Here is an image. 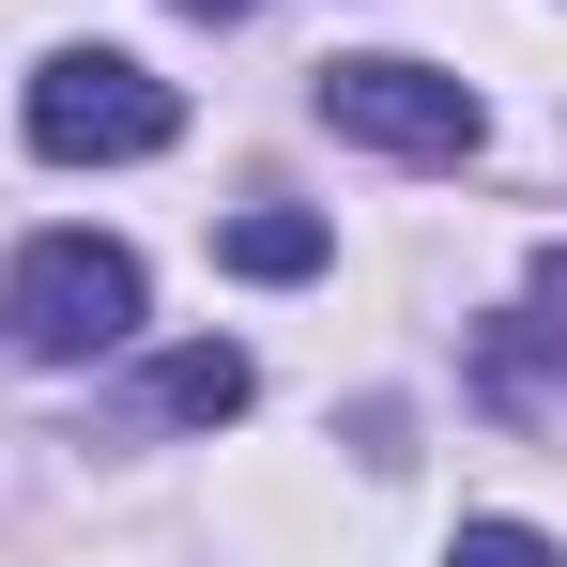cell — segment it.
<instances>
[{"label": "cell", "mask_w": 567, "mask_h": 567, "mask_svg": "<svg viewBox=\"0 0 567 567\" xmlns=\"http://www.w3.org/2000/svg\"><path fill=\"white\" fill-rule=\"evenodd\" d=\"M246 353H230V338H199V353H169V369H154V414H185V430H215V414H246Z\"/></svg>", "instance_id": "obj_5"}, {"label": "cell", "mask_w": 567, "mask_h": 567, "mask_svg": "<svg viewBox=\"0 0 567 567\" xmlns=\"http://www.w3.org/2000/svg\"><path fill=\"white\" fill-rule=\"evenodd\" d=\"M169 123H185V93H169L154 62H123V47H62V62L31 78V154H62V169L169 154Z\"/></svg>", "instance_id": "obj_2"}, {"label": "cell", "mask_w": 567, "mask_h": 567, "mask_svg": "<svg viewBox=\"0 0 567 567\" xmlns=\"http://www.w3.org/2000/svg\"><path fill=\"white\" fill-rule=\"evenodd\" d=\"M322 246H338V230H322V215H291V199H261V215H230V230H215V261H230V277H322Z\"/></svg>", "instance_id": "obj_4"}, {"label": "cell", "mask_w": 567, "mask_h": 567, "mask_svg": "<svg viewBox=\"0 0 567 567\" xmlns=\"http://www.w3.org/2000/svg\"><path fill=\"white\" fill-rule=\"evenodd\" d=\"M0 338L31 353V369H93L138 338V261L107 246V230H31L16 246V277H0Z\"/></svg>", "instance_id": "obj_1"}, {"label": "cell", "mask_w": 567, "mask_h": 567, "mask_svg": "<svg viewBox=\"0 0 567 567\" xmlns=\"http://www.w3.org/2000/svg\"><path fill=\"white\" fill-rule=\"evenodd\" d=\"M322 123H338V138H369V154H399V169H461L475 138H491L461 78H430V62H399V47L322 62Z\"/></svg>", "instance_id": "obj_3"}, {"label": "cell", "mask_w": 567, "mask_h": 567, "mask_svg": "<svg viewBox=\"0 0 567 567\" xmlns=\"http://www.w3.org/2000/svg\"><path fill=\"white\" fill-rule=\"evenodd\" d=\"M185 16H261V0H185Z\"/></svg>", "instance_id": "obj_6"}]
</instances>
